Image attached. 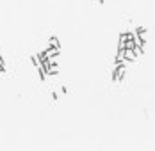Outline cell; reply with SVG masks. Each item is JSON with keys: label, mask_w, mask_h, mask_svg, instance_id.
Returning a JSON list of instances; mask_svg holds the SVG:
<instances>
[{"label": "cell", "mask_w": 155, "mask_h": 151, "mask_svg": "<svg viewBox=\"0 0 155 151\" xmlns=\"http://www.w3.org/2000/svg\"><path fill=\"white\" fill-rule=\"evenodd\" d=\"M125 73H127V69H125V64L116 66V69H114V73H112V80H114V82H120V80H123Z\"/></svg>", "instance_id": "1"}, {"label": "cell", "mask_w": 155, "mask_h": 151, "mask_svg": "<svg viewBox=\"0 0 155 151\" xmlns=\"http://www.w3.org/2000/svg\"><path fill=\"white\" fill-rule=\"evenodd\" d=\"M125 59L128 62H134V60H137V55H136V52L132 48H125Z\"/></svg>", "instance_id": "2"}, {"label": "cell", "mask_w": 155, "mask_h": 151, "mask_svg": "<svg viewBox=\"0 0 155 151\" xmlns=\"http://www.w3.org/2000/svg\"><path fill=\"white\" fill-rule=\"evenodd\" d=\"M45 53H47V57H57V55H59V48L48 45V48L45 50Z\"/></svg>", "instance_id": "3"}, {"label": "cell", "mask_w": 155, "mask_h": 151, "mask_svg": "<svg viewBox=\"0 0 155 151\" xmlns=\"http://www.w3.org/2000/svg\"><path fill=\"white\" fill-rule=\"evenodd\" d=\"M48 45L50 46H55V48H59V39H57V37H50V41H48Z\"/></svg>", "instance_id": "4"}, {"label": "cell", "mask_w": 155, "mask_h": 151, "mask_svg": "<svg viewBox=\"0 0 155 151\" xmlns=\"http://www.w3.org/2000/svg\"><path fill=\"white\" fill-rule=\"evenodd\" d=\"M134 52H136V55H137V57H139V55H143V46H141V45H136Z\"/></svg>", "instance_id": "5"}]
</instances>
